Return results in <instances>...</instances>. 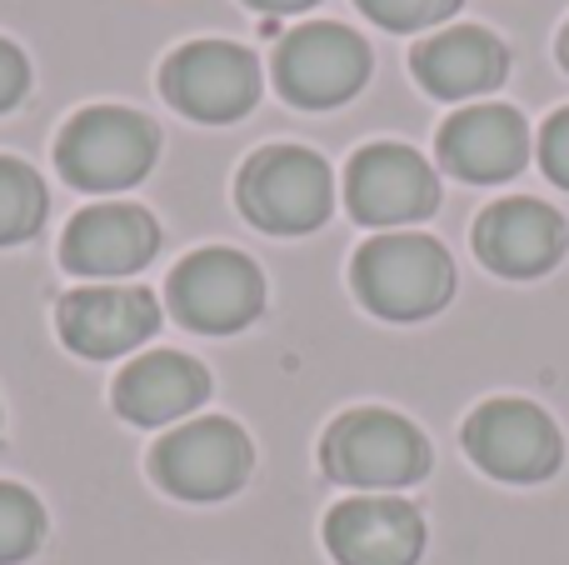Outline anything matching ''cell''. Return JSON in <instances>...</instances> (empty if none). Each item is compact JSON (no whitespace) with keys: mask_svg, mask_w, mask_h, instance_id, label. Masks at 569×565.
<instances>
[{"mask_svg":"<svg viewBox=\"0 0 569 565\" xmlns=\"http://www.w3.org/2000/svg\"><path fill=\"white\" fill-rule=\"evenodd\" d=\"M355 296L385 320H425L445 310L455 296V260L445 256L440 240L415 236V230H395V236H375L355 256Z\"/></svg>","mask_w":569,"mask_h":565,"instance_id":"6da1fadb","label":"cell"},{"mask_svg":"<svg viewBox=\"0 0 569 565\" xmlns=\"http://www.w3.org/2000/svg\"><path fill=\"white\" fill-rule=\"evenodd\" d=\"M320 466L355 490H405L430 470V440L395 410H350L325 430Z\"/></svg>","mask_w":569,"mask_h":565,"instance_id":"7a4b0ae2","label":"cell"},{"mask_svg":"<svg viewBox=\"0 0 569 565\" xmlns=\"http://www.w3.org/2000/svg\"><path fill=\"white\" fill-rule=\"evenodd\" d=\"M160 156V136L130 106H90L60 130L56 166L80 190H126L146 180Z\"/></svg>","mask_w":569,"mask_h":565,"instance_id":"3957f363","label":"cell"},{"mask_svg":"<svg viewBox=\"0 0 569 565\" xmlns=\"http://www.w3.org/2000/svg\"><path fill=\"white\" fill-rule=\"evenodd\" d=\"M240 210L250 226L270 230V236H305V230L325 226L335 206L330 166L305 146H266L246 160L240 170Z\"/></svg>","mask_w":569,"mask_h":565,"instance_id":"277c9868","label":"cell"},{"mask_svg":"<svg viewBox=\"0 0 569 565\" xmlns=\"http://www.w3.org/2000/svg\"><path fill=\"white\" fill-rule=\"evenodd\" d=\"M465 450H470V460L485 476L510 480V486L550 480L565 460L560 426L535 400H515V396L485 400L465 420Z\"/></svg>","mask_w":569,"mask_h":565,"instance_id":"5b68a950","label":"cell"},{"mask_svg":"<svg viewBox=\"0 0 569 565\" xmlns=\"http://www.w3.org/2000/svg\"><path fill=\"white\" fill-rule=\"evenodd\" d=\"M160 90L180 116L200 126H230L260 100V66L230 40H190L160 70Z\"/></svg>","mask_w":569,"mask_h":565,"instance_id":"8992f818","label":"cell"},{"mask_svg":"<svg viewBox=\"0 0 569 565\" xmlns=\"http://www.w3.org/2000/svg\"><path fill=\"white\" fill-rule=\"evenodd\" d=\"M365 80H370V46L335 20H310V26L290 30L276 50L280 96L305 110L345 106Z\"/></svg>","mask_w":569,"mask_h":565,"instance_id":"52a82bcc","label":"cell"},{"mask_svg":"<svg viewBox=\"0 0 569 565\" xmlns=\"http://www.w3.org/2000/svg\"><path fill=\"white\" fill-rule=\"evenodd\" d=\"M170 310L190 330H206V336L246 330L266 310V276L240 250H226V246L196 250L170 276Z\"/></svg>","mask_w":569,"mask_h":565,"instance_id":"ba28073f","label":"cell"},{"mask_svg":"<svg viewBox=\"0 0 569 565\" xmlns=\"http://www.w3.org/2000/svg\"><path fill=\"white\" fill-rule=\"evenodd\" d=\"M250 440L236 420H190V426L170 430L150 456L156 480L180 500H220L236 496L250 476Z\"/></svg>","mask_w":569,"mask_h":565,"instance_id":"9c48e42d","label":"cell"},{"mask_svg":"<svg viewBox=\"0 0 569 565\" xmlns=\"http://www.w3.org/2000/svg\"><path fill=\"white\" fill-rule=\"evenodd\" d=\"M345 200H350V216L365 220V226H410V220L435 216L440 180L425 166L420 150L380 140V146H365L350 160Z\"/></svg>","mask_w":569,"mask_h":565,"instance_id":"30bf717a","label":"cell"},{"mask_svg":"<svg viewBox=\"0 0 569 565\" xmlns=\"http://www.w3.org/2000/svg\"><path fill=\"white\" fill-rule=\"evenodd\" d=\"M60 340L86 360H116L146 346L160 330V306L140 286H86L70 290L56 310Z\"/></svg>","mask_w":569,"mask_h":565,"instance_id":"8fae6325","label":"cell"},{"mask_svg":"<svg viewBox=\"0 0 569 565\" xmlns=\"http://www.w3.org/2000/svg\"><path fill=\"white\" fill-rule=\"evenodd\" d=\"M565 246H569L565 216L530 196L495 200L475 220V250H480V260L495 276H510V280H535L545 270H555Z\"/></svg>","mask_w":569,"mask_h":565,"instance_id":"7c38bea8","label":"cell"},{"mask_svg":"<svg viewBox=\"0 0 569 565\" xmlns=\"http://www.w3.org/2000/svg\"><path fill=\"white\" fill-rule=\"evenodd\" d=\"M325 546L340 565H415L425 521L400 496H355L325 516Z\"/></svg>","mask_w":569,"mask_h":565,"instance_id":"4fadbf2b","label":"cell"},{"mask_svg":"<svg viewBox=\"0 0 569 565\" xmlns=\"http://www.w3.org/2000/svg\"><path fill=\"white\" fill-rule=\"evenodd\" d=\"M440 160L450 176L470 180V186H495L525 170L530 160V126L515 106H465L445 120L440 130Z\"/></svg>","mask_w":569,"mask_h":565,"instance_id":"5bb4252c","label":"cell"},{"mask_svg":"<svg viewBox=\"0 0 569 565\" xmlns=\"http://www.w3.org/2000/svg\"><path fill=\"white\" fill-rule=\"evenodd\" d=\"M160 250V226L140 206H90L66 226L60 240V260L76 276L116 280L136 276L156 260Z\"/></svg>","mask_w":569,"mask_h":565,"instance_id":"9a60e30c","label":"cell"},{"mask_svg":"<svg viewBox=\"0 0 569 565\" xmlns=\"http://www.w3.org/2000/svg\"><path fill=\"white\" fill-rule=\"evenodd\" d=\"M410 70L435 100H465V96H485L505 80L510 56L505 46L480 26H450L435 40L415 46Z\"/></svg>","mask_w":569,"mask_h":565,"instance_id":"2e32d148","label":"cell"},{"mask_svg":"<svg viewBox=\"0 0 569 565\" xmlns=\"http://www.w3.org/2000/svg\"><path fill=\"white\" fill-rule=\"evenodd\" d=\"M206 396V366L180 356V350H150V356L130 360L116 380V410L136 426H170V420L190 416Z\"/></svg>","mask_w":569,"mask_h":565,"instance_id":"e0dca14e","label":"cell"},{"mask_svg":"<svg viewBox=\"0 0 569 565\" xmlns=\"http://www.w3.org/2000/svg\"><path fill=\"white\" fill-rule=\"evenodd\" d=\"M46 220V186L16 156H0V246L30 240Z\"/></svg>","mask_w":569,"mask_h":565,"instance_id":"ac0fdd59","label":"cell"},{"mask_svg":"<svg viewBox=\"0 0 569 565\" xmlns=\"http://www.w3.org/2000/svg\"><path fill=\"white\" fill-rule=\"evenodd\" d=\"M46 536V511L26 486L0 480V565L26 561Z\"/></svg>","mask_w":569,"mask_h":565,"instance_id":"d6986e66","label":"cell"},{"mask_svg":"<svg viewBox=\"0 0 569 565\" xmlns=\"http://www.w3.org/2000/svg\"><path fill=\"white\" fill-rule=\"evenodd\" d=\"M355 6L385 30H425L450 20L460 10V0H355Z\"/></svg>","mask_w":569,"mask_h":565,"instance_id":"ffe728a7","label":"cell"},{"mask_svg":"<svg viewBox=\"0 0 569 565\" xmlns=\"http://www.w3.org/2000/svg\"><path fill=\"white\" fill-rule=\"evenodd\" d=\"M540 166H545V176H550L555 186L569 190V106L555 110V116L545 120V130H540Z\"/></svg>","mask_w":569,"mask_h":565,"instance_id":"44dd1931","label":"cell"},{"mask_svg":"<svg viewBox=\"0 0 569 565\" xmlns=\"http://www.w3.org/2000/svg\"><path fill=\"white\" fill-rule=\"evenodd\" d=\"M30 86V66L26 56H20L10 40H0V116H6L10 106H20V96H26Z\"/></svg>","mask_w":569,"mask_h":565,"instance_id":"7402d4cb","label":"cell"},{"mask_svg":"<svg viewBox=\"0 0 569 565\" xmlns=\"http://www.w3.org/2000/svg\"><path fill=\"white\" fill-rule=\"evenodd\" d=\"M246 6L266 10V16H295V10H310V6H320V0H246Z\"/></svg>","mask_w":569,"mask_h":565,"instance_id":"603a6c76","label":"cell"},{"mask_svg":"<svg viewBox=\"0 0 569 565\" xmlns=\"http://www.w3.org/2000/svg\"><path fill=\"white\" fill-rule=\"evenodd\" d=\"M560 56H565V66H569V26H565V36H560Z\"/></svg>","mask_w":569,"mask_h":565,"instance_id":"cb8c5ba5","label":"cell"}]
</instances>
